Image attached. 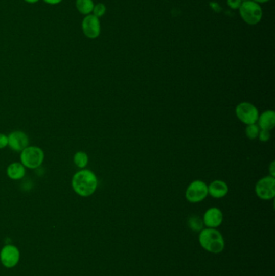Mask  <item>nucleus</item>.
I'll list each match as a JSON object with an SVG mask.
<instances>
[{
    "label": "nucleus",
    "instance_id": "obj_1",
    "mask_svg": "<svg viewBox=\"0 0 275 276\" xmlns=\"http://www.w3.org/2000/svg\"><path fill=\"white\" fill-rule=\"evenodd\" d=\"M71 186L77 195L81 197H89L97 190V176L90 170L82 169L73 176Z\"/></svg>",
    "mask_w": 275,
    "mask_h": 276
},
{
    "label": "nucleus",
    "instance_id": "obj_2",
    "mask_svg": "<svg viewBox=\"0 0 275 276\" xmlns=\"http://www.w3.org/2000/svg\"><path fill=\"white\" fill-rule=\"evenodd\" d=\"M199 241L201 246L209 253H221L225 246L224 238L216 228H203L199 234Z\"/></svg>",
    "mask_w": 275,
    "mask_h": 276
},
{
    "label": "nucleus",
    "instance_id": "obj_3",
    "mask_svg": "<svg viewBox=\"0 0 275 276\" xmlns=\"http://www.w3.org/2000/svg\"><path fill=\"white\" fill-rule=\"evenodd\" d=\"M44 153L38 146H28L20 152V163L25 168L36 169L42 165Z\"/></svg>",
    "mask_w": 275,
    "mask_h": 276
},
{
    "label": "nucleus",
    "instance_id": "obj_4",
    "mask_svg": "<svg viewBox=\"0 0 275 276\" xmlns=\"http://www.w3.org/2000/svg\"><path fill=\"white\" fill-rule=\"evenodd\" d=\"M239 10L243 20L248 25H257L262 19V9L258 3L251 0L244 1L241 3Z\"/></svg>",
    "mask_w": 275,
    "mask_h": 276
},
{
    "label": "nucleus",
    "instance_id": "obj_5",
    "mask_svg": "<svg viewBox=\"0 0 275 276\" xmlns=\"http://www.w3.org/2000/svg\"><path fill=\"white\" fill-rule=\"evenodd\" d=\"M235 113L237 119L246 125L256 124L259 117V111L256 106L248 102H241L237 104Z\"/></svg>",
    "mask_w": 275,
    "mask_h": 276
},
{
    "label": "nucleus",
    "instance_id": "obj_6",
    "mask_svg": "<svg viewBox=\"0 0 275 276\" xmlns=\"http://www.w3.org/2000/svg\"><path fill=\"white\" fill-rule=\"evenodd\" d=\"M209 196L208 184L202 180L191 182L187 188L185 197L191 203H200Z\"/></svg>",
    "mask_w": 275,
    "mask_h": 276
},
{
    "label": "nucleus",
    "instance_id": "obj_7",
    "mask_svg": "<svg viewBox=\"0 0 275 276\" xmlns=\"http://www.w3.org/2000/svg\"><path fill=\"white\" fill-rule=\"evenodd\" d=\"M255 193L262 200H270L275 196V178L268 176L260 178L255 185Z\"/></svg>",
    "mask_w": 275,
    "mask_h": 276
},
{
    "label": "nucleus",
    "instance_id": "obj_8",
    "mask_svg": "<svg viewBox=\"0 0 275 276\" xmlns=\"http://www.w3.org/2000/svg\"><path fill=\"white\" fill-rule=\"evenodd\" d=\"M20 260V251L15 245L7 244L0 251V262L6 268L16 267Z\"/></svg>",
    "mask_w": 275,
    "mask_h": 276
},
{
    "label": "nucleus",
    "instance_id": "obj_9",
    "mask_svg": "<svg viewBox=\"0 0 275 276\" xmlns=\"http://www.w3.org/2000/svg\"><path fill=\"white\" fill-rule=\"evenodd\" d=\"M82 30L85 37L91 40L98 38L101 33V24L100 19L92 14L86 15L82 19Z\"/></svg>",
    "mask_w": 275,
    "mask_h": 276
},
{
    "label": "nucleus",
    "instance_id": "obj_10",
    "mask_svg": "<svg viewBox=\"0 0 275 276\" xmlns=\"http://www.w3.org/2000/svg\"><path fill=\"white\" fill-rule=\"evenodd\" d=\"M8 146L15 152H21L29 145L28 135L22 131H14L8 135Z\"/></svg>",
    "mask_w": 275,
    "mask_h": 276
},
{
    "label": "nucleus",
    "instance_id": "obj_11",
    "mask_svg": "<svg viewBox=\"0 0 275 276\" xmlns=\"http://www.w3.org/2000/svg\"><path fill=\"white\" fill-rule=\"evenodd\" d=\"M223 221H224V214L218 208H210L205 212L203 215V224L208 228H218L221 225Z\"/></svg>",
    "mask_w": 275,
    "mask_h": 276
},
{
    "label": "nucleus",
    "instance_id": "obj_12",
    "mask_svg": "<svg viewBox=\"0 0 275 276\" xmlns=\"http://www.w3.org/2000/svg\"><path fill=\"white\" fill-rule=\"evenodd\" d=\"M209 195L215 199H221L225 197L230 192V188L224 181L215 180L208 185Z\"/></svg>",
    "mask_w": 275,
    "mask_h": 276
},
{
    "label": "nucleus",
    "instance_id": "obj_13",
    "mask_svg": "<svg viewBox=\"0 0 275 276\" xmlns=\"http://www.w3.org/2000/svg\"><path fill=\"white\" fill-rule=\"evenodd\" d=\"M257 125L263 130L271 131L275 126V112L273 110L266 111L259 114Z\"/></svg>",
    "mask_w": 275,
    "mask_h": 276
},
{
    "label": "nucleus",
    "instance_id": "obj_14",
    "mask_svg": "<svg viewBox=\"0 0 275 276\" xmlns=\"http://www.w3.org/2000/svg\"><path fill=\"white\" fill-rule=\"evenodd\" d=\"M7 175L12 180H20L26 175L25 166L21 163H12L7 168Z\"/></svg>",
    "mask_w": 275,
    "mask_h": 276
},
{
    "label": "nucleus",
    "instance_id": "obj_15",
    "mask_svg": "<svg viewBox=\"0 0 275 276\" xmlns=\"http://www.w3.org/2000/svg\"><path fill=\"white\" fill-rule=\"evenodd\" d=\"M94 6L93 0H76L75 1V7L78 12L85 16L92 14Z\"/></svg>",
    "mask_w": 275,
    "mask_h": 276
},
{
    "label": "nucleus",
    "instance_id": "obj_16",
    "mask_svg": "<svg viewBox=\"0 0 275 276\" xmlns=\"http://www.w3.org/2000/svg\"><path fill=\"white\" fill-rule=\"evenodd\" d=\"M74 163L77 167L80 169H84L89 163V157L87 153L83 151H78L74 155Z\"/></svg>",
    "mask_w": 275,
    "mask_h": 276
},
{
    "label": "nucleus",
    "instance_id": "obj_17",
    "mask_svg": "<svg viewBox=\"0 0 275 276\" xmlns=\"http://www.w3.org/2000/svg\"><path fill=\"white\" fill-rule=\"evenodd\" d=\"M188 224L189 228L195 232H200L204 225L203 220L197 216H192L190 217L188 219Z\"/></svg>",
    "mask_w": 275,
    "mask_h": 276
},
{
    "label": "nucleus",
    "instance_id": "obj_18",
    "mask_svg": "<svg viewBox=\"0 0 275 276\" xmlns=\"http://www.w3.org/2000/svg\"><path fill=\"white\" fill-rule=\"evenodd\" d=\"M260 130V128L257 125V123L256 124L248 125L245 128V135L249 140H255L258 138Z\"/></svg>",
    "mask_w": 275,
    "mask_h": 276
},
{
    "label": "nucleus",
    "instance_id": "obj_19",
    "mask_svg": "<svg viewBox=\"0 0 275 276\" xmlns=\"http://www.w3.org/2000/svg\"><path fill=\"white\" fill-rule=\"evenodd\" d=\"M106 11H107V8H106L105 4L99 3V4H95L94 8L92 11V15H94L95 16L100 19V17L105 15Z\"/></svg>",
    "mask_w": 275,
    "mask_h": 276
},
{
    "label": "nucleus",
    "instance_id": "obj_20",
    "mask_svg": "<svg viewBox=\"0 0 275 276\" xmlns=\"http://www.w3.org/2000/svg\"><path fill=\"white\" fill-rule=\"evenodd\" d=\"M270 136H271V135H270V131L261 129L260 132H259V134H258V138L260 142H266L270 139Z\"/></svg>",
    "mask_w": 275,
    "mask_h": 276
},
{
    "label": "nucleus",
    "instance_id": "obj_21",
    "mask_svg": "<svg viewBox=\"0 0 275 276\" xmlns=\"http://www.w3.org/2000/svg\"><path fill=\"white\" fill-rule=\"evenodd\" d=\"M8 146V136L4 133H0V149H4Z\"/></svg>",
    "mask_w": 275,
    "mask_h": 276
},
{
    "label": "nucleus",
    "instance_id": "obj_22",
    "mask_svg": "<svg viewBox=\"0 0 275 276\" xmlns=\"http://www.w3.org/2000/svg\"><path fill=\"white\" fill-rule=\"evenodd\" d=\"M241 0H227V5L233 9H237L241 6Z\"/></svg>",
    "mask_w": 275,
    "mask_h": 276
},
{
    "label": "nucleus",
    "instance_id": "obj_23",
    "mask_svg": "<svg viewBox=\"0 0 275 276\" xmlns=\"http://www.w3.org/2000/svg\"><path fill=\"white\" fill-rule=\"evenodd\" d=\"M269 175L270 176L275 177V162L273 161L269 166Z\"/></svg>",
    "mask_w": 275,
    "mask_h": 276
},
{
    "label": "nucleus",
    "instance_id": "obj_24",
    "mask_svg": "<svg viewBox=\"0 0 275 276\" xmlns=\"http://www.w3.org/2000/svg\"><path fill=\"white\" fill-rule=\"evenodd\" d=\"M45 4H49V5H58V4H61L63 0H43Z\"/></svg>",
    "mask_w": 275,
    "mask_h": 276
},
{
    "label": "nucleus",
    "instance_id": "obj_25",
    "mask_svg": "<svg viewBox=\"0 0 275 276\" xmlns=\"http://www.w3.org/2000/svg\"><path fill=\"white\" fill-rule=\"evenodd\" d=\"M25 3H28V4H34L36 3H38L40 0H24Z\"/></svg>",
    "mask_w": 275,
    "mask_h": 276
},
{
    "label": "nucleus",
    "instance_id": "obj_26",
    "mask_svg": "<svg viewBox=\"0 0 275 276\" xmlns=\"http://www.w3.org/2000/svg\"><path fill=\"white\" fill-rule=\"evenodd\" d=\"M254 1L256 3H266L269 1V0H254Z\"/></svg>",
    "mask_w": 275,
    "mask_h": 276
},
{
    "label": "nucleus",
    "instance_id": "obj_27",
    "mask_svg": "<svg viewBox=\"0 0 275 276\" xmlns=\"http://www.w3.org/2000/svg\"><path fill=\"white\" fill-rule=\"evenodd\" d=\"M241 1H243V2H244V1H247V0H241Z\"/></svg>",
    "mask_w": 275,
    "mask_h": 276
}]
</instances>
